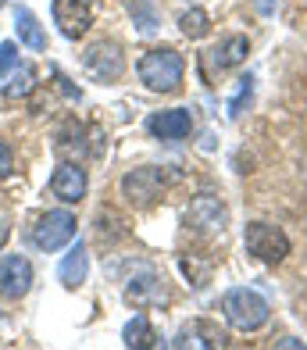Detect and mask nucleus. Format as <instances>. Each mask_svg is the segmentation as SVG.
Here are the masks:
<instances>
[{"label":"nucleus","mask_w":307,"mask_h":350,"mask_svg":"<svg viewBox=\"0 0 307 350\" xmlns=\"http://www.w3.org/2000/svg\"><path fill=\"white\" fill-rule=\"evenodd\" d=\"M136 75H139V83L147 86V90L172 93V90L183 86L186 61H183V54L175 51V46H154V51H147V54L139 57Z\"/></svg>","instance_id":"1"},{"label":"nucleus","mask_w":307,"mask_h":350,"mask_svg":"<svg viewBox=\"0 0 307 350\" xmlns=\"http://www.w3.org/2000/svg\"><path fill=\"white\" fill-rule=\"evenodd\" d=\"M271 314V304L265 300V293L250 290V286H232L222 297V318L239 332H257Z\"/></svg>","instance_id":"2"},{"label":"nucleus","mask_w":307,"mask_h":350,"mask_svg":"<svg viewBox=\"0 0 307 350\" xmlns=\"http://www.w3.org/2000/svg\"><path fill=\"white\" fill-rule=\"evenodd\" d=\"M243 247L265 265H282L289 258V236L271 221H250L243 229Z\"/></svg>","instance_id":"3"},{"label":"nucleus","mask_w":307,"mask_h":350,"mask_svg":"<svg viewBox=\"0 0 307 350\" xmlns=\"http://www.w3.org/2000/svg\"><path fill=\"white\" fill-rule=\"evenodd\" d=\"M75 240V215L72 211H46L36 226H32V243H36L40 250H61L68 247Z\"/></svg>","instance_id":"4"},{"label":"nucleus","mask_w":307,"mask_h":350,"mask_svg":"<svg viewBox=\"0 0 307 350\" xmlns=\"http://www.w3.org/2000/svg\"><path fill=\"white\" fill-rule=\"evenodd\" d=\"M51 11L64 40H83L93 25V0H54Z\"/></svg>","instance_id":"5"},{"label":"nucleus","mask_w":307,"mask_h":350,"mask_svg":"<svg viewBox=\"0 0 307 350\" xmlns=\"http://www.w3.org/2000/svg\"><path fill=\"white\" fill-rule=\"evenodd\" d=\"M161 189H165V179H161L157 168H133L122 179V197L133 204V208H150L161 197Z\"/></svg>","instance_id":"6"},{"label":"nucleus","mask_w":307,"mask_h":350,"mask_svg":"<svg viewBox=\"0 0 307 350\" xmlns=\"http://www.w3.org/2000/svg\"><path fill=\"white\" fill-rule=\"evenodd\" d=\"M83 61H86V72L101 79V83H118L125 72V54L118 43H93Z\"/></svg>","instance_id":"7"},{"label":"nucleus","mask_w":307,"mask_h":350,"mask_svg":"<svg viewBox=\"0 0 307 350\" xmlns=\"http://www.w3.org/2000/svg\"><path fill=\"white\" fill-rule=\"evenodd\" d=\"M90 189V179H86V168H79L75 161H61L51 175V193L61 200V204H79Z\"/></svg>","instance_id":"8"},{"label":"nucleus","mask_w":307,"mask_h":350,"mask_svg":"<svg viewBox=\"0 0 307 350\" xmlns=\"http://www.w3.org/2000/svg\"><path fill=\"white\" fill-rule=\"evenodd\" d=\"M225 221H229V211L218 197H193V204L186 208V226L197 232H222Z\"/></svg>","instance_id":"9"},{"label":"nucleus","mask_w":307,"mask_h":350,"mask_svg":"<svg viewBox=\"0 0 307 350\" xmlns=\"http://www.w3.org/2000/svg\"><path fill=\"white\" fill-rule=\"evenodd\" d=\"M32 286V265L29 258L22 254H8V258H0V297L8 300H18L29 293Z\"/></svg>","instance_id":"10"},{"label":"nucleus","mask_w":307,"mask_h":350,"mask_svg":"<svg viewBox=\"0 0 307 350\" xmlns=\"http://www.w3.org/2000/svg\"><path fill=\"white\" fill-rule=\"evenodd\" d=\"M147 133L157 139H186L193 133V115L186 107H172V111H157L147 118Z\"/></svg>","instance_id":"11"},{"label":"nucleus","mask_w":307,"mask_h":350,"mask_svg":"<svg viewBox=\"0 0 307 350\" xmlns=\"http://www.w3.org/2000/svg\"><path fill=\"white\" fill-rule=\"evenodd\" d=\"M165 297H168L165 293V279H157L150 268H143V275L129 279V286H125V300H129V304H136V308L161 304Z\"/></svg>","instance_id":"12"},{"label":"nucleus","mask_w":307,"mask_h":350,"mask_svg":"<svg viewBox=\"0 0 307 350\" xmlns=\"http://www.w3.org/2000/svg\"><path fill=\"white\" fill-rule=\"evenodd\" d=\"M250 54V40L247 36H225L215 51H207V65H211L215 72H225V68H236V65H243Z\"/></svg>","instance_id":"13"},{"label":"nucleus","mask_w":307,"mask_h":350,"mask_svg":"<svg viewBox=\"0 0 307 350\" xmlns=\"http://www.w3.org/2000/svg\"><path fill=\"white\" fill-rule=\"evenodd\" d=\"M90 275V254H86V243L75 240V247L64 254V261L57 265V279L61 286H68V290H79V286L86 282Z\"/></svg>","instance_id":"14"},{"label":"nucleus","mask_w":307,"mask_h":350,"mask_svg":"<svg viewBox=\"0 0 307 350\" xmlns=\"http://www.w3.org/2000/svg\"><path fill=\"white\" fill-rule=\"evenodd\" d=\"M14 33H18V43H25L29 51H46V33L29 8H14Z\"/></svg>","instance_id":"15"},{"label":"nucleus","mask_w":307,"mask_h":350,"mask_svg":"<svg viewBox=\"0 0 307 350\" xmlns=\"http://www.w3.org/2000/svg\"><path fill=\"white\" fill-rule=\"evenodd\" d=\"M122 340H125V347H157V332L147 314H133L122 329Z\"/></svg>","instance_id":"16"},{"label":"nucleus","mask_w":307,"mask_h":350,"mask_svg":"<svg viewBox=\"0 0 307 350\" xmlns=\"http://www.w3.org/2000/svg\"><path fill=\"white\" fill-rule=\"evenodd\" d=\"M207 29H211V14L204 8H189L186 14H179V33L183 36L200 40V36H207Z\"/></svg>","instance_id":"17"},{"label":"nucleus","mask_w":307,"mask_h":350,"mask_svg":"<svg viewBox=\"0 0 307 350\" xmlns=\"http://www.w3.org/2000/svg\"><path fill=\"white\" fill-rule=\"evenodd\" d=\"M133 25H139V33L143 36H150V33H157V25H161V14H157V8H154V0H136L133 8Z\"/></svg>","instance_id":"18"},{"label":"nucleus","mask_w":307,"mask_h":350,"mask_svg":"<svg viewBox=\"0 0 307 350\" xmlns=\"http://www.w3.org/2000/svg\"><path fill=\"white\" fill-rule=\"evenodd\" d=\"M32 79H36L32 65H14L11 83L4 86V97H8V100H22V97H29V90H32Z\"/></svg>","instance_id":"19"},{"label":"nucleus","mask_w":307,"mask_h":350,"mask_svg":"<svg viewBox=\"0 0 307 350\" xmlns=\"http://www.w3.org/2000/svg\"><path fill=\"white\" fill-rule=\"evenodd\" d=\"M250 93H254V79H239V86H236V97L229 100V118H239L243 115V104L250 100Z\"/></svg>","instance_id":"20"},{"label":"nucleus","mask_w":307,"mask_h":350,"mask_svg":"<svg viewBox=\"0 0 307 350\" xmlns=\"http://www.w3.org/2000/svg\"><path fill=\"white\" fill-rule=\"evenodd\" d=\"M14 65H18V46H14V40H4L0 43V75H8Z\"/></svg>","instance_id":"21"},{"label":"nucleus","mask_w":307,"mask_h":350,"mask_svg":"<svg viewBox=\"0 0 307 350\" xmlns=\"http://www.w3.org/2000/svg\"><path fill=\"white\" fill-rule=\"evenodd\" d=\"M11 168H14L11 147H8V143H0V179H8V175H11Z\"/></svg>","instance_id":"22"},{"label":"nucleus","mask_w":307,"mask_h":350,"mask_svg":"<svg viewBox=\"0 0 307 350\" xmlns=\"http://www.w3.org/2000/svg\"><path fill=\"white\" fill-rule=\"evenodd\" d=\"M83 136H86V129H83V125H75V154H83V150H86ZM68 143H72V139H57V147L64 150V147H68Z\"/></svg>","instance_id":"23"},{"label":"nucleus","mask_w":307,"mask_h":350,"mask_svg":"<svg viewBox=\"0 0 307 350\" xmlns=\"http://www.w3.org/2000/svg\"><path fill=\"white\" fill-rule=\"evenodd\" d=\"M8 236H11V226L4 218H0V250H4V243H8Z\"/></svg>","instance_id":"24"},{"label":"nucleus","mask_w":307,"mask_h":350,"mask_svg":"<svg viewBox=\"0 0 307 350\" xmlns=\"http://www.w3.org/2000/svg\"><path fill=\"white\" fill-rule=\"evenodd\" d=\"M4 4H8V0H0V8H4Z\"/></svg>","instance_id":"25"}]
</instances>
